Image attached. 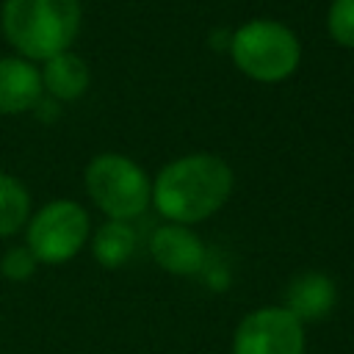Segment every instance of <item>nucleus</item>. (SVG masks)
Masks as SVG:
<instances>
[{"label": "nucleus", "mask_w": 354, "mask_h": 354, "mask_svg": "<svg viewBox=\"0 0 354 354\" xmlns=\"http://www.w3.org/2000/svg\"><path fill=\"white\" fill-rule=\"evenodd\" d=\"M30 191L8 171H0V241L25 230L30 218Z\"/></svg>", "instance_id": "obj_12"}, {"label": "nucleus", "mask_w": 354, "mask_h": 354, "mask_svg": "<svg viewBox=\"0 0 354 354\" xmlns=\"http://www.w3.org/2000/svg\"><path fill=\"white\" fill-rule=\"evenodd\" d=\"M83 22L80 0H3L0 30L11 50L33 64L72 50Z\"/></svg>", "instance_id": "obj_2"}, {"label": "nucleus", "mask_w": 354, "mask_h": 354, "mask_svg": "<svg viewBox=\"0 0 354 354\" xmlns=\"http://www.w3.org/2000/svg\"><path fill=\"white\" fill-rule=\"evenodd\" d=\"M91 254L102 268H119L124 266L138 246V235L133 230L130 221H111L105 218V224H100L97 230H91Z\"/></svg>", "instance_id": "obj_11"}, {"label": "nucleus", "mask_w": 354, "mask_h": 354, "mask_svg": "<svg viewBox=\"0 0 354 354\" xmlns=\"http://www.w3.org/2000/svg\"><path fill=\"white\" fill-rule=\"evenodd\" d=\"M36 268H39V263L25 243L8 246L0 254V277H6L8 282H28L36 274Z\"/></svg>", "instance_id": "obj_14"}, {"label": "nucleus", "mask_w": 354, "mask_h": 354, "mask_svg": "<svg viewBox=\"0 0 354 354\" xmlns=\"http://www.w3.org/2000/svg\"><path fill=\"white\" fill-rule=\"evenodd\" d=\"M230 354H307L304 324L282 304L257 307L238 321Z\"/></svg>", "instance_id": "obj_6"}, {"label": "nucleus", "mask_w": 354, "mask_h": 354, "mask_svg": "<svg viewBox=\"0 0 354 354\" xmlns=\"http://www.w3.org/2000/svg\"><path fill=\"white\" fill-rule=\"evenodd\" d=\"M83 185L94 207L111 221H136L152 205V177L122 152H100L86 163Z\"/></svg>", "instance_id": "obj_4"}, {"label": "nucleus", "mask_w": 354, "mask_h": 354, "mask_svg": "<svg viewBox=\"0 0 354 354\" xmlns=\"http://www.w3.org/2000/svg\"><path fill=\"white\" fill-rule=\"evenodd\" d=\"M147 249H149V257L155 260V266L174 277H194L207 263L205 241L185 224L166 221V224L155 227L147 241Z\"/></svg>", "instance_id": "obj_7"}, {"label": "nucleus", "mask_w": 354, "mask_h": 354, "mask_svg": "<svg viewBox=\"0 0 354 354\" xmlns=\"http://www.w3.org/2000/svg\"><path fill=\"white\" fill-rule=\"evenodd\" d=\"M22 232L39 266H64L88 243L91 218L80 202L61 196L33 210Z\"/></svg>", "instance_id": "obj_5"}, {"label": "nucleus", "mask_w": 354, "mask_h": 354, "mask_svg": "<svg viewBox=\"0 0 354 354\" xmlns=\"http://www.w3.org/2000/svg\"><path fill=\"white\" fill-rule=\"evenodd\" d=\"M41 72V86L44 94H50V100L55 102H75L88 91L91 83V69L88 64L75 55L72 50L47 58L44 64H39Z\"/></svg>", "instance_id": "obj_10"}, {"label": "nucleus", "mask_w": 354, "mask_h": 354, "mask_svg": "<svg viewBox=\"0 0 354 354\" xmlns=\"http://www.w3.org/2000/svg\"><path fill=\"white\" fill-rule=\"evenodd\" d=\"M326 33L337 47L354 50V0H332L329 3Z\"/></svg>", "instance_id": "obj_13"}, {"label": "nucleus", "mask_w": 354, "mask_h": 354, "mask_svg": "<svg viewBox=\"0 0 354 354\" xmlns=\"http://www.w3.org/2000/svg\"><path fill=\"white\" fill-rule=\"evenodd\" d=\"M44 97L39 64L22 55H0V116L36 111Z\"/></svg>", "instance_id": "obj_8"}, {"label": "nucleus", "mask_w": 354, "mask_h": 354, "mask_svg": "<svg viewBox=\"0 0 354 354\" xmlns=\"http://www.w3.org/2000/svg\"><path fill=\"white\" fill-rule=\"evenodd\" d=\"M227 53L235 69L263 86L285 83L301 64V41L290 25L268 17L246 19L230 33Z\"/></svg>", "instance_id": "obj_3"}, {"label": "nucleus", "mask_w": 354, "mask_h": 354, "mask_svg": "<svg viewBox=\"0 0 354 354\" xmlns=\"http://www.w3.org/2000/svg\"><path fill=\"white\" fill-rule=\"evenodd\" d=\"M335 301H337V285L332 282V277L324 271H304L290 279L282 307H288L301 324H313L326 318Z\"/></svg>", "instance_id": "obj_9"}, {"label": "nucleus", "mask_w": 354, "mask_h": 354, "mask_svg": "<svg viewBox=\"0 0 354 354\" xmlns=\"http://www.w3.org/2000/svg\"><path fill=\"white\" fill-rule=\"evenodd\" d=\"M0 3H3V0H0Z\"/></svg>", "instance_id": "obj_15"}, {"label": "nucleus", "mask_w": 354, "mask_h": 354, "mask_svg": "<svg viewBox=\"0 0 354 354\" xmlns=\"http://www.w3.org/2000/svg\"><path fill=\"white\" fill-rule=\"evenodd\" d=\"M232 166L213 152H191L169 160L152 177V207L171 224H202L232 196Z\"/></svg>", "instance_id": "obj_1"}]
</instances>
